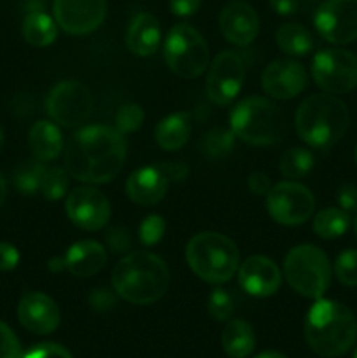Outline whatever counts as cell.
Instances as JSON below:
<instances>
[{
    "instance_id": "6da1fadb",
    "label": "cell",
    "mask_w": 357,
    "mask_h": 358,
    "mask_svg": "<svg viewBox=\"0 0 357 358\" xmlns=\"http://www.w3.org/2000/svg\"><path fill=\"white\" fill-rule=\"evenodd\" d=\"M125 159V136L108 126H86L74 133L65 147V170L84 184L111 182Z\"/></svg>"
},
{
    "instance_id": "7a4b0ae2",
    "label": "cell",
    "mask_w": 357,
    "mask_h": 358,
    "mask_svg": "<svg viewBox=\"0 0 357 358\" xmlns=\"http://www.w3.org/2000/svg\"><path fill=\"white\" fill-rule=\"evenodd\" d=\"M170 271L160 255L136 250L125 255L112 271V287L119 297L132 304H153L167 294Z\"/></svg>"
},
{
    "instance_id": "3957f363",
    "label": "cell",
    "mask_w": 357,
    "mask_h": 358,
    "mask_svg": "<svg viewBox=\"0 0 357 358\" xmlns=\"http://www.w3.org/2000/svg\"><path fill=\"white\" fill-rule=\"evenodd\" d=\"M304 338L318 357H342L356 343L357 320L342 303L317 299L307 315Z\"/></svg>"
},
{
    "instance_id": "277c9868",
    "label": "cell",
    "mask_w": 357,
    "mask_h": 358,
    "mask_svg": "<svg viewBox=\"0 0 357 358\" xmlns=\"http://www.w3.org/2000/svg\"><path fill=\"white\" fill-rule=\"evenodd\" d=\"M346 105L331 93L312 94L296 112V131L304 143L326 150L338 143L349 128Z\"/></svg>"
},
{
    "instance_id": "5b68a950",
    "label": "cell",
    "mask_w": 357,
    "mask_h": 358,
    "mask_svg": "<svg viewBox=\"0 0 357 358\" xmlns=\"http://www.w3.org/2000/svg\"><path fill=\"white\" fill-rule=\"evenodd\" d=\"M186 261L191 271L206 283L227 282L237 273L240 255L234 241L220 233H198L186 247Z\"/></svg>"
},
{
    "instance_id": "8992f818",
    "label": "cell",
    "mask_w": 357,
    "mask_h": 358,
    "mask_svg": "<svg viewBox=\"0 0 357 358\" xmlns=\"http://www.w3.org/2000/svg\"><path fill=\"white\" fill-rule=\"evenodd\" d=\"M230 128L245 143L273 145L282 140L286 119L273 101L262 96H248L231 110Z\"/></svg>"
},
{
    "instance_id": "52a82bcc",
    "label": "cell",
    "mask_w": 357,
    "mask_h": 358,
    "mask_svg": "<svg viewBox=\"0 0 357 358\" xmlns=\"http://www.w3.org/2000/svg\"><path fill=\"white\" fill-rule=\"evenodd\" d=\"M284 275L294 292L308 299H321L331 283V262L315 245H298L284 261Z\"/></svg>"
},
{
    "instance_id": "ba28073f",
    "label": "cell",
    "mask_w": 357,
    "mask_h": 358,
    "mask_svg": "<svg viewBox=\"0 0 357 358\" xmlns=\"http://www.w3.org/2000/svg\"><path fill=\"white\" fill-rule=\"evenodd\" d=\"M164 62L175 76L182 79H196L209 66V44L196 28L188 23L172 27L164 38Z\"/></svg>"
},
{
    "instance_id": "9c48e42d",
    "label": "cell",
    "mask_w": 357,
    "mask_h": 358,
    "mask_svg": "<svg viewBox=\"0 0 357 358\" xmlns=\"http://www.w3.org/2000/svg\"><path fill=\"white\" fill-rule=\"evenodd\" d=\"M312 76L326 93H349L357 87V55L346 49H322L314 56Z\"/></svg>"
},
{
    "instance_id": "30bf717a",
    "label": "cell",
    "mask_w": 357,
    "mask_h": 358,
    "mask_svg": "<svg viewBox=\"0 0 357 358\" xmlns=\"http://www.w3.org/2000/svg\"><path fill=\"white\" fill-rule=\"evenodd\" d=\"M49 117L63 128H77L90 119L93 98L90 90L79 80H62L49 93L46 101Z\"/></svg>"
},
{
    "instance_id": "8fae6325",
    "label": "cell",
    "mask_w": 357,
    "mask_h": 358,
    "mask_svg": "<svg viewBox=\"0 0 357 358\" xmlns=\"http://www.w3.org/2000/svg\"><path fill=\"white\" fill-rule=\"evenodd\" d=\"M266 206L275 222L282 226H300L314 213L315 198L304 185L286 180L272 185L266 194Z\"/></svg>"
},
{
    "instance_id": "7c38bea8",
    "label": "cell",
    "mask_w": 357,
    "mask_h": 358,
    "mask_svg": "<svg viewBox=\"0 0 357 358\" xmlns=\"http://www.w3.org/2000/svg\"><path fill=\"white\" fill-rule=\"evenodd\" d=\"M245 63L234 51H223L216 56L206 73V96L216 105H230L238 96L244 84Z\"/></svg>"
},
{
    "instance_id": "4fadbf2b",
    "label": "cell",
    "mask_w": 357,
    "mask_h": 358,
    "mask_svg": "<svg viewBox=\"0 0 357 358\" xmlns=\"http://www.w3.org/2000/svg\"><path fill=\"white\" fill-rule=\"evenodd\" d=\"M314 23L321 37L331 44L357 41V0H328L317 9Z\"/></svg>"
},
{
    "instance_id": "5bb4252c",
    "label": "cell",
    "mask_w": 357,
    "mask_h": 358,
    "mask_svg": "<svg viewBox=\"0 0 357 358\" xmlns=\"http://www.w3.org/2000/svg\"><path fill=\"white\" fill-rule=\"evenodd\" d=\"M65 212L74 226L84 231H98L111 219V203L102 191L84 185L66 196Z\"/></svg>"
},
{
    "instance_id": "9a60e30c",
    "label": "cell",
    "mask_w": 357,
    "mask_h": 358,
    "mask_svg": "<svg viewBox=\"0 0 357 358\" xmlns=\"http://www.w3.org/2000/svg\"><path fill=\"white\" fill-rule=\"evenodd\" d=\"M55 21L70 35H88L97 30L107 14V0H55Z\"/></svg>"
},
{
    "instance_id": "2e32d148",
    "label": "cell",
    "mask_w": 357,
    "mask_h": 358,
    "mask_svg": "<svg viewBox=\"0 0 357 358\" xmlns=\"http://www.w3.org/2000/svg\"><path fill=\"white\" fill-rule=\"evenodd\" d=\"M307 72L294 59H276L270 63L261 76V86L266 94L276 100H290L307 87Z\"/></svg>"
},
{
    "instance_id": "e0dca14e",
    "label": "cell",
    "mask_w": 357,
    "mask_h": 358,
    "mask_svg": "<svg viewBox=\"0 0 357 358\" xmlns=\"http://www.w3.org/2000/svg\"><path fill=\"white\" fill-rule=\"evenodd\" d=\"M18 320L28 332L46 336L58 329L62 315L48 294L27 292L18 304Z\"/></svg>"
},
{
    "instance_id": "ac0fdd59",
    "label": "cell",
    "mask_w": 357,
    "mask_h": 358,
    "mask_svg": "<svg viewBox=\"0 0 357 358\" xmlns=\"http://www.w3.org/2000/svg\"><path fill=\"white\" fill-rule=\"evenodd\" d=\"M219 28L227 42L234 45L252 44L259 34V16L254 7L241 0L226 3L219 14Z\"/></svg>"
},
{
    "instance_id": "d6986e66",
    "label": "cell",
    "mask_w": 357,
    "mask_h": 358,
    "mask_svg": "<svg viewBox=\"0 0 357 358\" xmlns=\"http://www.w3.org/2000/svg\"><path fill=\"white\" fill-rule=\"evenodd\" d=\"M238 282L247 294L254 297H270L279 292L282 275L272 259L252 255L238 269Z\"/></svg>"
},
{
    "instance_id": "ffe728a7",
    "label": "cell",
    "mask_w": 357,
    "mask_h": 358,
    "mask_svg": "<svg viewBox=\"0 0 357 358\" xmlns=\"http://www.w3.org/2000/svg\"><path fill=\"white\" fill-rule=\"evenodd\" d=\"M168 177L160 164L135 170L126 180V194L135 205L150 206L167 196Z\"/></svg>"
},
{
    "instance_id": "44dd1931",
    "label": "cell",
    "mask_w": 357,
    "mask_h": 358,
    "mask_svg": "<svg viewBox=\"0 0 357 358\" xmlns=\"http://www.w3.org/2000/svg\"><path fill=\"white\" fill-rule=\"evenodd\" d=\"M63 262L70 275L90 278L104 269L107 262V250L93 240L77 241L63 255Z\"/></svg>"
},
{
    "instance_id": "7402d4cb",
    "label": "cell",
    "mask_w": 357,
    "mask_h": 358,
    "mask_svg": "<svg viewBox=\"0 0 357 358\" xmlns=\"http://www.w3.org/2000/svg\"><path fill=\"white\" fill-rule=\"evenodd\" d=\"M161 41L160 21L149 13H140L130 23L126 31V45L136 56H150Z\"/></svg>"
},
{
    "instance_id": "603a6c76",
    "label": "cell",
    "mask_w": 357,
    "mask_h": 358,
    "mask_svg": "<svg viewBox=\"0 0 357 358\" xmlns=\"http://www.w3.org/2000/svg\"><path fill=\"white\" fill-rule=\"evenodd\" d=\"M28 147L41 163L56 159L63 150V136L58 126L49 121H38L28 133Z\"/></svg>"
},
{
    "instance_id": "cb8c5ba5",
    "label": "cell",
    "mask_w": 357,
    "mask_h": 358,
    "mask_svg": "<svg viewBox=\"0 0 357 358\" xmlns=\"http://www.w3.org/2000/svg\"><path fill=\"white\" fill-rule=\"evenodd\" d=\"M191 117L186 112H175L161 119L154 131L156 143L163 150H178L191 136Z\"/></svg>"
},
{
    "instance_id": "d4e9b609",
    "label": "cell",
    "mask_w": 357,
    "mask_h": 358,
    "mask_svg": "<svg viewBox=\"0 0 357 358\" xmlns=\"http://www.w3.org/2000/svg\"><path fill=\"white\" fill-rule=\"evenodd\" d=\"M220 345L230 358H247L255 346L254 329L240 318L230 320L220 334Z\"/></svg>"
},
{
    "instance_id": "484cf974",
    "label": "cell",
    "mask_w": 357,
    "mask_h": 358,
    "mask_svg": "<svg viewBox=\"0 0 357 358\" xmlns=\"http://www.w3.org/2000/svg\"><path fill=\"white\" fill-rule=\"evenodd\" d=\"M21 35L24 41L35 48H46L56 41V21L44 13V9L28 10L21 24Z\"/></svg>"
},
{
    "instance_id": "4316f807",
    "label": "cell",
    "mask_w": 357,
    "mask_h": 358,
    "mask_svg": "<svg viewBox=\"0 0 357 358\" xmlns=\"http://www.w3.org/2000/svg\"><path fill=\"white\" fill-rule=\"evenodd\" d=\"M276 45L289 56H307L314 48L312 34L300 23H284L275 34Z\"/></svg>"
},
{
    "instance_id": "83f0119b",
    "label": "cell",
    "mask_w": 357,
    "mask_h": 358,
    "mask_svg": "<svg viewBox=\"0 0 357 358\" xmlns=\"http://www.w3.org/2000/svg\"><path fill=\"white\" fill-rule=\"evenodd\" d=\"M350 227V217L342 208H324L315 215L314 231L322 240H335L343 236Z\"/></svg>"
},
{
    "instance_id": "f1b7e54d",
    "label": "cell",
    "mask_w": 357,
    "mask_h": 358,
    "mask_svg": "<svg viewBox=\"0 0 357 358\" xmlns=\"http://www.w3.org/2000/svg\"><path fill=\"white\" fill-rule=\"evenodd\" d=\"M314 164L315 159L310 150L303 149V147H294V149L286 150L282 154L279 161V170L286 178L296 180V178H301L310 173Z\"/></svg>"
},
{
    "instance_id": "f546056e",
    "label": "cell",
    "mask_w": 357,
    "mask_h": 358,
    "mask_svg": "<svg viewBox=\"0 0 357 358\" xmlns=\"http://www.w3.org/2000/svg\"><path fill=\"white\" fill-rule=\"evenodd\" d=\"M44 171L46 166L41 161H27V163L20 164L14 171V185L24 196L37 194V192H41Z\"/></svg>"
},
{
    "instance_id": "4dcf8cb0",
    "label": "cell",
    "mask_w": 357,
    "mask_h": 358,
    "mask_svg": "<svg viewBox=\"0 0 357 358\" xmlns=\"http://www.w3.org/2000/svg\"><path fill=\"white\" fill-rule=\"evenodd\" d=\"M66 189H69V171L58 166L46 168L41 184V194L49 201H56L66 194Z\"/></svg>"
},
{
    "instance_id": "1f68e13d",
    "label": "cell",
    "mask_w": 357,
    "mask_h": 358,
    "mask_svg": "<svg viewBox=\"0 0 357 358\" xmlns=\"http://www.w3.org/2000/svg\"><path fill=\"white\" fill-rule=\"evenodd\" d=\"M234 138L231 128H212L203 138V150L210 157H224L234 149Z\"/></svg>"
},
{
    "instance_id": "d6a6232c",
    "label": "cell",
    "mask_w": 357,
    "mask_h": 358,
    "mask_svg": "<svg viewBox=\"0 0 357 358\" xmlns=\"http://www.w3.org/2000/svg\"><path fill=\"white\" fill-rule=\"evenodd\" d=\"M335 276L345 287H357V250L349 248L335 261Z\"/></svg>"
},
{
    "instance_id": "836d02e7",
    "label": "cell",
    "mask_w": 357,
    "mask_h": 358,
    "mask_svg": "<svg viewBox=\"0 0 357 358\" xmlns=\"http://www.w3.org/2000/svg\"><path fill=\"white\" fill-rule=\"evenodd\" d=\"M206 310H209L210 317L217 322L230 320L231 315L234 311L233 297L227 290L224 289H214L210 292L209 301H206Z\"/></svg>"
},
{
    "instance_id": "e575fe53",
    "label": "cell",
    "mask_w": 357,
    "mask_h": 358,
    "mask_svg": "<svg viewBox=\"0 0 357 358\" xmlns=\"http://www.w3.org/2000/svg\"><path fill=\"white\" fill-rule=\"evenodd\" d=\"M144 122V110L140 105L136 103H126L122 105L115 115V129L121 135H128V133L136 131Z\"/></svg>"
},
{
    "instance_id": "d590c367",
    "label": "cell",
    "mask_w": 357,
    "mask_h": 358,
    "mask_svg": "<svg viewBox=\"0 0 357 358\" xmlns=\"http://www.w3.org/2000/svg\"><path fill=\"white\" fill-rule=\"evenodd\" d=\"M164 229H167V224H164L163 217L161 215H149L146 217L142 224H140L139 236L146 247H153V245L160 243V240L163 238Z\"/></svg>"
},
{
    "instance_id": "8d00e7d4",
    "label": "cell",
    "mask_w": 357,
    "mask_h": 358,
    "mask_svg": "<svg viewBox=\"0 0 357 358\" xmlns=\"http://www.w3.org/2000/svg\"><path fill=\"white\" fill-rule=\"evenodd\" d=\"M0 358H21V345L9 325L0 320Z\"/></svg>"
},
{
    "instance_id": "74e56055",
    "label": "cell",
    "mask_w": 357,
    "mask_h": 358,
    "mask_svg": "<svg viewBox=\"0 0 357 358\" xmlns=\"http://www.w3.org/2000/svg\"><path fill=\"white\" fill-rule=\"evenodd\" d=\"M105 241H107L108 250L114 252V254H125L132 247V238L125 227H112L105 236Z\"/></svg>"
},
{
    "instance_id": "f35d334b",
    "label": "cell",
    "mask_w": 357,
    "mask_h": 358,
    "mask_svg": "<svg viewBox=\"0 0 357 358\" xmlns=\"http://www.w3.org/2000/svg\"><path fill=\"white\" fill-rule=\"evenodd\" d=\"M23 358H74L70 352L63 346L55 345V343H44L35 348H31Z\"/></svg>"
},
{
    "instance_id": "ab89813d",
    "label": "cell",
    "mask_w": 357,
    "mask_h": 358,
    "mask_svg": "<svg viewBox=\"0 0 357 358\" xmlns=\"http://www.w3.org/2000/svg\"><path fill=\"white\" fill-rule=\"evenodd\" d=\"M90 304H91V308H94L97 311L112 310V308L115 306L114 292H111V290L105 289V287L94 289L93 292L90 294Z\"/></svg>"
},
{
    "instance_id": "60d3db41",
    "label": "cell",
    "mask_w": 357,
    "mask_h": 358,
    "mask_svg": "<svg viewBox=\"0 0 357 358\" xmlns=\"http://www.w3.org/2000/svg\"><path fill=\"white\" fill-rule=\"evenodd\" d=\"M336 201H338L340 208L345 210L346 213H357V187L354 184H345L338 189L336 194Z\"/></svg>"
},
{
    "instance_id": "b9f144b4",
    "label": "cell",
    "mask_w": 357,
    "mask_h": 358,
    "mask_svg": "<svg viewBox=\"0 0 357 358\" xmlns=\"http://www.w3.org/2000/svg\"><path fill=\"white\" fill-rule=\"evenodd\" d=\"M20 264V252L14 245L0 241V271H13Z\"/></svg>"
},
{
    "instance_id": "7bdbcfd3",
    "label": "cell",
    "mask_w": 357,
    "mask_h": 358,
    "mask_svg": "<svg viewBox=\"0 0 357 358\" xmlns=\"http://www.w3.org/2000/svg\"><path fill=\"white\" fill-rule=\"evenodd\" d=\"M247 185L258 196H266L272 189V182H270L268 175L262 173V171H252L247 178Z\"/></svg>"
},
{
    "instance_id": "ee69618b",
    "label": "cell",
    "mask_w": 357,
    "mask_h": 358,
    "mask_svg": "<svg viewBox=\"0 0 357 358\" xmlns=\"http://www.w3.org/2000/svg\"><path fill=\"white\" fill-rule=\"evenodd\" d=\"M175 16H191L202 6V0H168Z\"/></svg>"
},
{
    "instance_id": "f6af8a7d",
    "label": "cell",
    "mask_w": 357,
    "mask_h": 358,
    "mask_svg": "<svg viewBox=\"0 0 357 358\" xmlns=\"http://www.w3.org/2000/svg\"><path fill=\"white\" fill-rule=\"evenodd\" d=\"M160 166L168 177V180L174 182H182L189 173L188 166L184 163H160Z\"/></svg>"
},
{
    "instance_id": "bcb514c9",
    "label": "cell",
    "mask_w": 357,
    "mask_h": 358,
    "mask_svg": "<svg viewBox=\"0 0 357 358\" xmlns=\"http://www.w3.org/2000/svg\"><path fill=\"white\" fill-rule=\"evenodd\" d=\"M272 9L280 16H293L298 13L300 2L298 0H268Z\"/></svg>"
},
{
    "instance_id": "7dc6e473",
    "label": "cell",
    "mask_w": 357,
    "mask_h": 358,
    "mask_svg": "<svg viewBox=\"0 0 357 358\" xmlns=\"http://www.w3.org/2000/svg\"><path fill=\"white\" fill-rule=\"evenodd\" d=\"M49 269H52V271L65 269V262H63V259H51V261H49Z\"/></svg>"
},
{
    "instance_id": "c3c4849f",
    "label": "cell",
    "mask_w": 357,
    "mask_h": 358,
    "mask_svg": "<svg viewBox=\"0 0 357 358\" xmlns=\"http://www.w3.org/2000/svg\"><path fill=\"white\" fill-rule=\"evenodd\" d=\"M6 194H7L6 178H4V175L0 173V206L4 205V199H6Z\"/></svg>"
},
{
    "instance_id": "681fc988",
    "label": "cell",
    "mask_w": 357,
    "mask_h": 358,
    "mask_svg": "<svg viewBox=\"0 0 357 358\" xmlns=\"http://www.w3.org/2000/svg\"><path fill=\"white\" fill-rule=\"evenodd\" d=\"M254 358H287V357L282 355V353H279V352H265V353H261V355H258Z\"/></svg>"
},
{
    "instance_id": "f907efd6",
    "label": "cell",
    "mask_w": 357,
    "mask_h": 358,
    "mask_svg": "<svg viewBox=\"0 0 357 358\" xmlns=\"http://www.w3.org/2000/svg\"><path fill=\"white\" fill-rule=\"evenodd\" d=\"M2 147H4V128L2 124H0V150H2Z\"/></svg>"
},
{
    "instance_id": "816d5d0a",
    "label": "cell",
    "mask_w": 357,
    "mask_h": 358,
    "mask_svg": "<svg viewBox=\"0 0 357 358\" xmlns=\"http://www.w3.org/2000/svg\"><path fill=\"white\" fill-rule=\"evenodd\" d=\"M354 231H356V236H357V215H356V220H354Z\"/></svg>"
},
{
    "instance_id": "f5cc1de1",
    "label": "cell",
    "mask_w": 357,
    "mask_h": 358,
    "mask_svg": "<svg viewBox=\"0 0 357 358\" xmlns=\"http://www.w3.org/2000/svg\"><path fill=\"white\" fill-rule=\"evenodd\" d=\"M356 164H357V147H356Z\"/></svg>"
},
{
    "instance_id": "db71d44e",
    "label": "cell",
    "mask_w": 357,
    "mask_h": 358,
    "mask_svg": "<svg viewBox=\"0 0 357 358\" xmlns=\"http://www.w3.org/2000/svg\"><path fill=\"white\" fill-rule=\"evenodd\" d=\"M354 358H357V348H356V353H354Z\"/></svg>"
}]
</instances>
